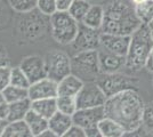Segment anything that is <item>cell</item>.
Listing matches in <instances>:
<instances>
[{"label": "cell", "instance_id": "1", "mask_svg": "<svg viewBox=\"0 0 153 137\" xmlns=\"http://www.w3.org/2000/svg\"><path fill=\"white\" fill-rule=\"evenodd\" d=\"M145 104L137 89H127L108 97L104 110L105 117L115 120L128 133H135L142 127Z\"/></svg>", "mask_w": 153, "mask_h": 137}, {"label": "cell", "instance_id": "2", "mask_svg": "<svg viewBox=\"0 0 153 137\" xmlns=\"http://www.w3.org/2000/svg\"><path fill=\"white\" fill-rule=\"evenodd\" d=\"M142 25L134 10L133 4L126 0H113V2L105 9V19L102 26L103 33L126 34L130 36Z\"/></svg>", "mask_w": 153, "mask_h": 137}, {"label": "cell", "instance_id": "3", "mask_svg": "<svg viewBox=\"0 0 153 137\" xmlns=\"http://www.w3.org/2000/svg\"><path fill=\"white\" fill-rule=\"evenodd\" d=\"M153 48L152 32L149 25L142 24L130 34V45L126 55V67L140 71L145 67L147 57Z\"/></svg>", "mask_w": 153, "mask_h": 137}, {"label": "cell", "instance_id": "4", "mask_svg": "<svg viewBox=\"0 0 153 137\" xmlns=\"http://www.w3.org/2000/svg\"><path fill=\"white\" fill-rule=\"evenodd\" d=\"M53 39L59 45H71L76 39L80 23L69 12H56L49 17Z\"/></svg>", "mask_w": 153, "mask_h": 137}, {"label": "cell", "instance_id": "5", "mask_svg": "<svg viewBox=\"0 0 153 137\" xmlns=\"http://www.w3.org/2000/svg\"><path fill=\"white\" fill-rule=\"evenodd\" d=\"M72 73L82 80L96 81L101 74L98 65V49L96 50H85L79 52L71 59Z\"/></svg>", "mask_w": 153, "mask_h": 137}, {"label": "cell", "instance_id": "6", "mask_svg": "<svg viewBox=\"0 0 153 137\" xmlns=\"http://www.w3.org/2000/svg\"><path fill=\"white\" fill-rule=\"evenodd\" d=\"M45 65L47 78L56 82L72 73L71 57L62 50L55 49L47 53L45 56Z\"/></svg>", "mask_w": 153, "mask_h": 137}, {"label": "cell", "instance_id": "7", "mask_svg": "<svg viewBox=\"0 0 153 137\" xmlns=\"http://www.w3.org/2000/svg\"><path fill=\"white\" fill-rule=\"evenodd\" d=\"M73 124L82 127L87 137H102L98 128V124L103 118H105L104 105L90 109H79L72 116Z\"/></svg>", "mask_w": 153, "mask_h": 137}, {"label": "cell", "instance_id": "8", "mask_svg": "<svg viewBox=\"0 0 153 137\" xmlns=\"http://www.w3.org/2000/svg\"><path fill=\"white\" fill-rule=\"evenodd\" d=\"M96 82L102 88L106 97H110L127 89H136L135 84L137 82V80L117 72L110 74L101 73L98 78L96 79Z\"/></svg>", "mask_w": 153, "mask_h": 137}, {"label": "cell", "instance_id": "9", "mask_svg": "<svg viewBox=\"0 0 153 137\" xmlns=\"http://www.w3.org/2000/svg\"><path fill=\"white\" fill-rule=\"evenodd\" d=\"M76 98L78 110L103 106L108 99L106 95L104 94L102 88L98 86L96 81L85 82V85L76 96Z\"/></svg>", "mask_w": 153, "mask_h": 137}, {"label": "cell", "instance_id": "10", "mask_svg": "<svg viewBox=\"0 0 153 137\" xmlns=\"http://www.w3.org/2000/svg\"><path fill=\"white\" fill-rule=\"evenodd\" d=\"M101 36H102L101 30L91 29L89 26L80 23L76 39L71 44L72 48L76 53L100 49L101 48Z\"/></svg>", "mask_w": 153, "mask_h": 137}, {"label": "cell", "instance_id": "11", "mask_svg": "<svg viewBox=\"0 0 153 137\" xmlns=\"http://www.w3.org/2000/svg\"><path fill=\"white\" fill-rule=\"evenodd\" d=\"M19 66L24 71L31 84L37 82L39 80L47 77L45 59L40 57L38 55H31V56L25 57L21 62Z\"/></svg>", "mask_w": 153, "mask_h": 137}, {"label": "cell", "instance_id": "12", "mask_svg": "<svg viewBox=\"0 0 153 137\" xmlns=\"http://www.w3.org/2000/svg\"><path fill=\"white\" fill-rule=\"evenodd\" d=\"M98 65H100V71L104 74H110V73H117L121 69L126 67V56L117 55L114 53H111L100 48L98 49Z\"/></svg>", "mask_w": 153, "mask_h": 137}, {"label": "cell", "instance_id": "13", "mask_svg": "<svg viewBox=\"0 0 153 137\" xmlns=\"http://www.w3.org/2000/svg\"><path fill=\"white\" fill-rule=\"evenodd\" d=\"M129 45H130V36L102 32L101 48H104L111 53H114L117 55L126 56L129 49Z\"/></svg>", "mask_w": 153, "mask_h": 137}, {"label": "cell", "instance_id": "14", "mask_svg": "<svg viewBox=\"0 0 153 137\" xmlns=\"http://www.w3.org/2000/svg\"><path fill=\"white\" fill-rule=\"evenodd\" d=\"M58 96V85L56 81L49 78H44L29 87V98L31 101L51 98Z\"/></svg>", "mask_w": 153, "mask_h": 137}, {"label": "cell", "instance_id": "15", "mask_svg": "<svg viewBox=\"0 0 153 137\" xmlns=\"http://www.w3.org/2000/svg\"><path fill=\"white\" fill-rule=\"evenodd\" d=\"M57 85L58 96H76L79 91L81 90L85 82L76 74L70 73L61 81H58Z\"/></svg>", "mask_w": 153, "mask_h": 137}, {"label": "cell", "instance_id": "16", "mask_svg": "<svg viewBox=\"0 0 153 137\" xmlns=\"http://www.w3.org/2000/svg\"><path fill=\"white\" fill-rule=\"evenodd\" d=\"M49 128L55 133L57 137H64L66 131L73 124V118L70 114H65L63 112L57 111L53 117L48 119Z\"/></svg>", "mask_w": 153, "mask_h": 137}, {"label": "cell", "instance_id": "17", "mask_svg": "<svg viewBox=\"0 0 153 137\" xmlns=\"http://www.w3.org/2000/svg\"><path fill=\"white\" fill-rule=\"evenodd\" d=\"M24 120H25L27 126H29L33 137H39L41 135V133H44L47 128H49L48 119L42 117V116H40L39 113L33 111L32 109L27 112V114L25 116Z\"/></svg>", "mask_w": 153, "mask_h": 137}, {"label": "cell", "instance_id": "18", "mask_svg": "<svg viewBox=\"0 0 153 137\" xmlns=\"http://www.w3.org/2000/svg\"><path fill=\"white\" fill-rule=\"evenodd\" d=\"M104 19H105V9L100 5H91L88 13L86 14L82 22H80V23L89 26L91 29L102 30Z\"/></svg>", "mask_w": 153, "mask_h": 137}, {"label": "cell", "instance_id": "19", "mask_svg": "<svg viewBox=\"0 0 153 137\" xmlns=\"http://www.w3.org/2000/svg\"><path fill=\"white\" fill-rule=\"evenodd\" d=\"M98 128L102 137H122L127 134L121 124L108 117L103 118L100 121Z\"/></svg>", "mask_w": 153, "mask_h": 137}, {"label": "cell", "instance_id": "20", "mask_svg": "<svg viewBox=\"0 0 153 137\" xmlns=\"http://www.w3.org/2000/svg\"><path fill=\"white\" fill-rule=\"evenodd\" d=\"M32 101L30 98H25L19 102L9 103V110L7 116V121H17V120H24L27 112L31 110Z\"/></svg>", "mask_w": 153, "mask_h": 137}, {"label": "cell", "instance_id": "21", "mask_svg": "<svg viewBox=\"0 0 153 137\" xmlns=\"http://www.w3.org/2000/svg\"><path fill=\"white\" fill-rule=\"evenodd\" d=\"M31 109L33 111L37 112V113H39L40 116L49 119L58 111L56 97L42 98V99L32 101Z\"/></svg>", "mask_w": 153, "mask_h": 137}, {"label": "cell", "instance_id": "22", "mask_svg": "<svg viewBox=\"0 0 153 137\" xmlns=\"http://www.w3.org/2000/svg\"><path fill=\"white\" fill-rule=\"evenodd\" d=\"M1 137H33L25 120L10 121L5 127Z\"/></svg>", "mask_w": 153, "mask_h": 137}, {"label": "cell", "instance_id": "23", "mask_svg": "<svg viewBox=\"0 0 153 137\" xmlns=\"http://www.w3.org/2000/svg\"><path fill=\"white\" fill-rule=\"evenodd\" d=\"M134 10L142 24L149 25L153 20V0H147L138 5H134Z\"/></svg>", "mask_w": 153, "mask_h": 137}, {"label": "cell", "instance_id": "24", "mask_svg": "<svg viewBox=\"0 0 153 137\" xmlns=\"http://www.w3.org/2000/svg\"><path fill=\"white\" fill-rule=\"evenodd\" d=\"M1 93L4 94V96L6 97V99L9 103H14V102H19L22 99L29 98V88H22V87H17V86L9 85Z\"/></svg>", "mask_w": 153, "mask_h": 137}, {"label": "cell", "instance_id": "25", "mask_svg": "<svg viewBox=\"0 0 153 137\" xmlns=\"http://www.w3.org/2000/svg\"><path fill=\"white\" fill-rule=\"evenodd\" d=\"M90 7H91V4L88 0H74L69 9V14L80 23L82 22L86 14L88 13Z\"/></svg>", "mask_w": 153, "mask_h": 137}, {"label": "cell", "instance_id": "26", "mask_svg": "<svg viewBox=\"0 0 153 137\" xmlns=\"http://www.w3.org/2000/svg\"><path fill=\"white\" fill-rule=\"evenodd\" d=\"M57 109L59 112L73 116L78 110L76 96H57Z\"/></svg>", "mask_w": 153, "mask_h": 137}, {"label": "cell", "instance_id": "27", "mask_svg": "<svg viewBox=\"0 0 153 137\" xmlns=\"http://www.w3.org/2000/svg\"><path fill=\"white\" fill-rule=\"evenodd\" d=\"M10 7L16 13L26 14L37 9L38 0H8Z\"/></svg>", "mask_w": 153, "mask_h": 137}, {"label": "cell", "instance_id": "28", "mask_svg": "<svg viewBox=\"0 0 153 137\" xmlns=\"http://www.w3.org/2000/svg\"><path fill=\"white\" fill-rule=\"evenodd\" d=\"M10 85L22 87V88H29L31 86V82L26 77L24 71L21 69V66H15L12 67V73H10Z\"/></svg>", "mask_w": 153, "mask_h": 137}, {"label": "cell", "instance_id": "29", "mask_svg": "<svg viewBox=\"0 0 153 137\" xmlns=\"http://www.w3.org/2000/svg\"><path fill=\"white\" fill-rule=\"evenodd\" d=\"M37 9L39 10L40 14L51 17L53 14L57 12L56 0H38Z\"/></svg>", "mask_w": 153, "mask_h": 137}, {"label": "cell", "instance_id": "30", "mask_svg": "<svg viewBox=\"0 0 153 137\" xmlns=\"http://www.w3.org/2000/svg\"><path fill=\"white\" fill-rule=\"evenodd\" d=\"M142 126L146 131L153 133V104H145L142 118Z\"/></svg>", "mask_w": 153, "mask_h": 137}, {"label": "cell", "instance_id": "31", "mask_svg": "<svg viewBox=\"0 0 153 137\" xmlns=\"http://www.w3.org/2000/svg\"><path fill=\"white\" fill-rule=\"evenodd\" d=\"M10 73L12 67L9 65L0 66V91L10 85Z\"/></svg>", "mask_w": 153, "mask_h": 137}, {"label": "cell", "instance_id": "32", "mask_svg": "<svg viewBox=\"0 0 153 137\" xmlns=\"http://www.w3.org/2000/svg\"><path fill=\"white\" fill-rule=\"evenodd\" d=\"M64 137H87V135H86V131L82 127L73 124L70 127V129L66 131Z\"/></svg>", "mask_w": 153, "mask_h": 137}, {"label": "cell", "instance_id": "33", "mask_svg": "<svg viewBox=\"0 0 153 137\" xmlns=\"http://www.w3.org/2000/svg\"><path fill=\"white\" fill-rule=\"evenodd\" d=\"M8 110H9V102L4 96V94L0 91V118L6 119L8 116Z\"/></svg>", "mask_w": 153, "mask_h": 137}, {"label": "cell", "instance_id": "34", "mask_svg": "<svg viewBox=\"0 0 153 137\" xmlns=\"http://www.w3.org/2000/svg\"><path fill=\"white\" fill-rule=\"evenodd\" d=\"M74 0H56V7L58 12H69L71 5Z\"/></svg>", "mask_w": 153, "mask_h": 137}, {"label": "cell", "instance_id": "35", "mask_svg": "<svg viewBox=\"0 0 153 137\" xmlns=\"http://www.w3.org/2000/svg\"><path fill=\"white\" fill-rule=\"evenodd\" d=\"M144 69H146L150 73H153V48L151 53H150V55H149V57H147V61L146 63H145V67Z\"/></svg>", "mask_w": 153, "mask_h": 137}, {"label": "cell", "instance_id": "36", "mask_svg": "<svg viewBox=\"0 0 153 137\" xmlns=\"http://www.w3.org/2000/svg\"><path fill=\"white\" fill-rule=\"evenodd\" d=\"M8 65V59H7L6 49L0 48V66Z\"/></svg>", "mask_w": 153, "mask_h": 137}, {"label": "cell", "instance_id": "37", "mask_svg": "<svg viewBox=\"0 0 153 137\" xmlns=\"http://www.w3.org/2000/svg\"><path fill=\"white\" fill-rule=\"evenodd\" d=\"M39 137H57V136L55 135V133L51 130V128H47L44 133H41V135Z\"/></svg>", "mask_w": 153, "mask_h": 137}, {"label": "cell", "instance_id": "38", "mask_svg": "<svg viewBox=\"0 0 153 137\" xmlns=\"http://www.w3.org/2000/svg\"><path fill=\"white\" fill-rule=\"evenodd\" d=\"M7 124H8V121L6 119H1L0 118V136H2V133L5 130V127L7 126Z\"/></svg>", "mask_w": 153, "mask_h": 137}, {"label": "cell", "instance_id": "39", "mask_svg": "<svg viewBox=\"0 0 153 137\" xmlns=\"http://www.w3.org/2000/svg\"><path fill=\"white\" fill-rule=\"evenodd\" d=\"M144 1H147V0H130V2L133 4V6H134V5H138V4H142V2H144Z\"/></svg>", "mask_w": 153, "mask_h": 137}, {"label": "cell", "instance_id": "40", "mask_svg": "<svg viewBox=\"0 0 153 137\" xmlns=\"http://www.w3.org/2000/svg\"><path fill=\"white\" fill-rule=\"evenodd\" d=\"M149 27H150V29H151V30H153V20L151 21V22H150V23H149Z\"/></svg>", "mask_w": 153, "mask_h": 137}, {"label": "cell", "instance_id": "41", "mask_svg": "<svg viewBox=\"0 0 153 137\" xmlns=\"http://www.w3.org/2000/svg\"><path fill=\"white\" fill-rule=\"evenodd\" d=\"M151 32H152V38H153V30H151Z\"/></svg>", "mask_w": 153, "mask_h": 137}, {"label": "cell", "instance_id": "42", "mask_svg": "<svg viewBox=\"0 0 153 137\" xmlns=\"http://www.w3.org/2000/svg\"><path fill=\"white\" fill-rule=\"evenodd\" d=\"M152 84H153V80H152Z\"/></svg>", "mask_w": 153, "mask_h": 137}]
</instances>
